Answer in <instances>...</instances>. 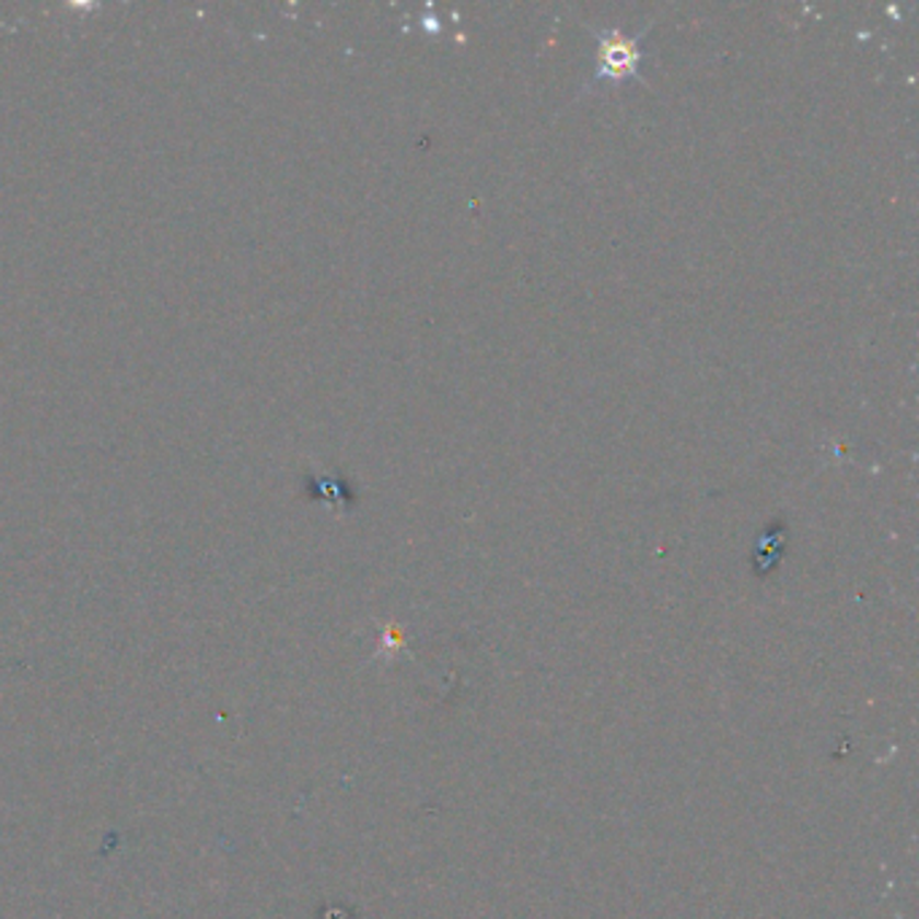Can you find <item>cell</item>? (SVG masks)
<instances>
[{
    "label": "cell",
    "mask_w": 919,
    "mask_h": 919,
    "mask_svg": "<svg viewBox=\"0 0 919 919\" xmlns=\"http://www.w3.org/2000/svg\"><path fill=\"white\" fill-rule=\"evenodd\" d=\"M637 44L639 38L626 40L618 31L609 33L602 44V71L596 79H624L628 73H637V62L642 57Z\"/></svg>",
    "instance_id": "6da1fadb"
}]
</instances>
